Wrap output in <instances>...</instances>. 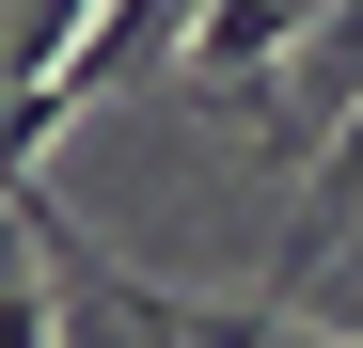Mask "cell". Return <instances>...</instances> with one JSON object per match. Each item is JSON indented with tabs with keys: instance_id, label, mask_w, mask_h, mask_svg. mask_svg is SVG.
Returning <instances> with one entry per match:
<instances>
[{
	"instance_id": "1",
	"label": "cell",
	"mask_w": 363,
	"mask_h": 348,
	"mask_svg": "<svg viewBox=\"0 0 363 348\" xmlns=\"http://www.w3.org/2000/svg\"><path fill=\"white\" fill-rule=\"evenodd\" d=\"M316 16H332V0H190V64L253 95V64H269L284 32H316Z\"/></svg>"
},
{
	"instance_id": "2",
	"label": "cell",
	"mask_w": 363,
	"mask_h": 348,
	"mask_svg": "<svg viewBox=\"0 0 363 348\" xmlns=\"http://www.w3.org/2000/svg\"><path fill=\"white\" fill-rule=\"evenodd\" d=\"M79 32H95V0H16V32H0V64H16V95H32L48 64H64Z\"/></svg>"
},
{
	"instance_id": "4",
	"label": "cell",
	"mask_w": 363,
	"mask_h": 348,
	"mask_svg": "<svg viewBox=\"0 0 363 348\" xmlns=\"http://www.w3.org/2000/svg\"><path fill=\"white\" fill-rule=\"evenodd\" d=\"M95 348H127V332H95Z\"/></svg>"
},
{
	"instance_id": "3",
	"label": "cell",
	"mask_w": 363,
	"mask_h": 348,
	"mask_svg": "<svg viewBox=\"0 0 363 348\" xmlns=\"http://www.w3.org/2000/svg\"><path fill=\"white\" fill-rule=\"evenodd\" d=\"M300 348H363V332H300Z\"/></svg>"
}]
</instances>
